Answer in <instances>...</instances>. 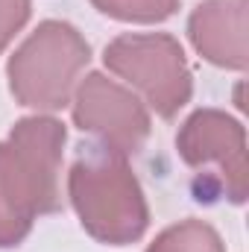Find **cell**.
Here are the masks:
<instances>
[{"label": "cell", "instance_id": "9c48e42d", "mask_svg": "<svg viewBox=\"0 0 249 252\" xmlns=\"http://www.w3.org/2000/svg\"><path fill=\"white\" fill-rule=\"evenodd\" d=\"M91 3L103 15L132 24H158L179 9V0H91Z\"/></svg>", "mask_w": 249, "mask_h": 252}, {"label": "cell", "instance_id": "277c9868", "mask_svg": "<svg viewBox=\"0 0 249 252\" xmlns=\"http://www.w3.org/2000/svg\"><path fill=\"white\" fill-rule=\"evenodd\" d=\"M179 158L199 170L196 199L226 196L241 205L247 199V132L220 109H196L176 135Z\"/></svg>", "mask_w": 249, "mask_h": 252}, {"label": "cell", "instance_id": "7a4b0ae2", "mask_svg": "<svg viewBox=\"0 0 249 252\" xmlns=\"http://www.w3.org/2000/svg\"><path fill=\"white\" fill-rule=\"evenodd\" d=\"M126 158L129 156L103 144H88L67 173V196L82 229L112 247L138 241L150 226L144 190Z\"/></svg>", "mask_w": 249, "mask_h": 252}, {"label": "cell", "instance_id": "ba28073f", "mask_svg": "<svg viewBox=\"0 0 249 252\" xmlns=\"http://www.w3.org/2000/svg\"><path fill=\"white\" fill-rule=\"evenodd\" d=\"M147 252H226V247L214 226L202 220H182L156 235Z\"/></svg>", "mask_w": 249, "mask_h": 252}, {"label": "cell", "instance_id": "30bf717a", "mask_svg": "<svg viewBox=\"0 0 249 252\" xmlns=\"http://www.w3.org/2000/svg\"><path fill=\"white\" fill-rule=\"evenodd\" d=\"M30 12H32L30 0H0V53L30 21Z\"/></svg>", "mask_w": 249, "mask_h": 252}, {"label": "cell", "instance_id": "3957f363", "mask_svg": "<svg viewBox=\"0 0 249 252\" xmlns=\"http://www.w3.org/2000/svg\"><path fill=\"white\" fill-rule=\"evenodd\" d=\"M91 47L67 21H44L9 59V88L21 106L56 112L70 103Z\"/></svg>", "mask_w": 249, "mask_h": 252}, {"label": "cell", "instance_id": "6da1fadb", "mask_svg": "<svg viewBox=\"0 0 249 252\" xmlns=\"http://www.w3.org/2000/svg\"><path fill=\"white\" fill-rule=\"evenodd\" d=\"M67 141L62 121L24 118L0 141V250L18 247L32 223L62 208V150Z\"/></svg>", "mask_w": 249, "mask_h": 252}, {"label": "cell", "instance_id": "5b68a950", "mask_svg": "<svg viewBox=\"0 0 249 252\" xmlns=\"http://www.w3.org/2000/svg\"><path fill=\"white\" fill-rule=\"evenodd\" d=\"M103 62L112 73L138 88L158 118H173L193 94V79L182 44L167 32H126L118 35Z\"/></svg>", "mask_w": 249, "mask_h": 252}, {"label": "cell", "instance_id": "52a82bcc", "mask_svg": "<svg viewBox=\"0 0 249 252\" xmlns=\"http://www.w3.org/2000/svg\"><path fill=\"white\" fill-rule=\"evenodd\" d=\"M247 6L249 0H205L190 12L187 35L202 59L217 67H247Z\"/></svg>", "mask_w": 249, "mask_h": 252}, {"label": "cell", "instance_id": "8992f818", "mask_svg": "<svg viewBox=\"0 0 249 252\" xmlns=\"http://www.w3.org/2000/svg\"><path fill=\"white\" fill-rule=\"evenodd\" d=\"M73 124L124 156L138 153L150 138L144 103L106 73H88L73 88Z\"/></svg>", "mask_w": 249, "mask_h": 252}]
</instances>
